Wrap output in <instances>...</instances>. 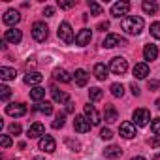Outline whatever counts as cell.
Returning <instances> with one entry per match:
<instances>
[{
  "instance_id": "6da1fadb",
  "label": "cell",
  "mask_w": 160,
  "mask_h": 160,
  "mask_svg": "<svg viewBox=\"0 0 160 160\" xmlns=\"http://www.w3.org/2000/svg\"><path fill=\"white\" fill-rule=\"evenodd\" d=\"M143 27H145V23L139 15H128L122 19V30L130 36H138L143 30Z\"/></svg>"
},
{
  "instance_id": "7a4b0ae2",
  "label": "cell",
  "mask_w": 160,
  "mask_h": 160,
  "mask_svg": "<svg viewBox=\"0 0 160 160\" xmlns=\"http://www.w3.org/2000/svg\"><path fill=\"white\" fill-rule=\"evenodd\" d=\"M58 38L64 42V43H73L75 42V36H73V28L68 21L60 23L58 25Z\"/></svg>"
},
{
  "instance_id": "3957f363",
  "label": "cell",
  "mask_w": 160,
  "mask_h": 160,
  "mask_svg": "<svg viewBox=\"0 0 160 160\" xmlns=\"http://www.w3.org/2000/svg\"><path fill=\"white\" fill-rule=\"evenodd\" d=\"M47 36H49V28H47V25L42 23V21H36V23L32 25V38H34L36 42H45Z\"/></svg>"
},
{
  "instance_id": "277c9868",
  "label": "cell",
  "mask_w": 160,
  "mask_h": 160,
  "mask_svg": "<svg viewBox=\"0 0 160 160\" xmlns=\"http://www.w3.org/2000/svg\"><path fill=\"white\" fill-rule=\"evenodd\" d=\"M109 70H111L113 73H117V75L126 73V70H128V62H126V58H124V57H115V58H111V62H109Z\"/></svg>"
},
{
  "instance_id": "5b68a950",
  "label": "cell",
  "mask_w": 160,
  "mask_h": 160,
  "mask_svg": "<svg viewBox=\"0 0 160 160\" xmlns=\"http://www.w3.org/2000/svg\"><path fill=\"white\" fill-rule=\"evenodd\" d=\"M132 119H134V124H138V126H147L149 121H151V113H149V109H145V108H138V109L134 111Z\"/></svg>"
},
{
  "instance_id": "8992f818",
  "label": "cell",
  "mask_w": 160,
  "mask_h": 160,
  "mask_svg": "<svg viewBox=\"0 0 160 160\" xmlns=\"http://www.w3.org/2000/svg\"><path fill=\"white\" fill-rule=\"evenodd\" d=\"M73 128H75V132H79V134H87V132L91 130V122H89L87 117H83V115H75V119H73Z\"/></svg>"
},
{
  "instance_id": "52a82bcc",
  "label": "cell",
  "mask_w": 160,
  "mask_h": 160,
  "mask_svg": "<svg viewBox=\"0 0 160 160\" xmlns=\"http://www.w3.org/2000/svg\"><path fill=\"white\" fill-rule=\"evenodd\" d=\"M102 45H104L106 49H111V47H117V45H126V42H124L121 36H117V34H108V36L104 38Z\"/></svg>"
},
{
  "instance_id": "ba28073f",
  "label": "cell",
  "mask_w": 160,
  "mask_h": 160,
  "mask_svg": "<svg viewBox=\"0 0 160 160\" xmlns=\"http://www.w3.org/2000/svg\"><path fill=\"white\" fill-rule=\"evenodd\" d=\"M128 10H130V4L128 2H115L113 6H111V15L113 17H124L126 13H128Z\"/></svg>"
},
{
  "instance_id": "9c48e42d",
  "label": "cell",
  "mask_w": 160,
  "mask_h": 160,
  "mask_svg": "<svg viewBox=\"0 0 160 160\" xmlns=\"http://www.w3.org/2000/svg\"><path fill=\"white\" fill-rule=\"evenodd\" d=\"M2 21H4V25H8V27H15V25L21 21V13H19L17 10H8V12L4 13Z\"/></svg>"
},
{
  "instance_id": "30bf717a",
  "label": "cell",
  "mask_w": 160,
  "mask_h": 160,
  "mask_svg": "<svg viewBox=\"0 0 160 160\" xmlns=\"http://www.w3.org/2000/svg\"><path fill=\"white\" fill-rule=\"evenodd\" d=\"M38 147H40V151H45V152H55V149H57V141H55L51 136H43V138L40 139Z\"/></svg>"
},
{
  "instance_id": "8fae6325",
  "label": "cell",
  "mask_w": 160,
  "mask_h": 160,
  "mask_svg": "<svg viewBox=\"0 0 160 160\" xmlns=\"http://www.w3.org/2000/svg\"><path fill=\"white\" fill-rule=\"evenodd\" d=\"M23 40V32L19 30V28H10V30H6V34H4V42H8V43H19Z\"/></svg>"
},
{
  "instance_id": "7c38bea8",
  "label": "cell",
  "mask_w": 160,
  "mask_h": 160,
  "mask_svg": "<svg viewBox=\"0 0 160 160\" xmlns=\"http://www.w3.org/2000/svg\"><path fill=\"white\" fill-rule=\"evenodd\" d=\"M119 134L122 136V138H126V139H132L134 136H136V124L134 122H122L121 126H119Z\"/></svg>"
},
{
  "instance_id": "4fadbf2b",
  "label": "cell",
  "mask_w": 160,
  "mask_h": 160,
  "mask_svg": "<svg viewBox=\"0 0 160 160\" xmlns=\"http://www.w3.org/2000/svg\"><path fill=\"white\" fill-rule=\"evenodd\" d=\"M91 40H92V34H91L89 28H83L75 34V45H89Z\"/></svg>"
},
{
  "instance_id": "5bb4252c",
  "label": "cell",
  "mask_w": 160,
  "mask_h": 160,
  "mask_svg": "<svg viewBox=\"0 0 160 160\" xmlns=\"http://www.w3.org/2000/svg\"><path fill=\"white\" fill-rule=\"evenodd\" d=\"M6 113L12 117H23L27 113V106L25 104H10V106H6Z\"/></svg>"
},
{
  "instance_id": "9a60e30c",
  "label": "cell",
  "mask_w": 160,
  "mask_h": 160,
  "mask_svg": "<svg viewBox=\"0 0 160 160\" xmlns=\"http://www.w3.org/2000/svg\"><path fill=\"white\" fill-rule=\"evenodd\" d=\"M85 117H87V121L91 122V124H100V113L94 109V106H91V104H87L85 106Z\"/></svg>"
},
{
  "instance_id": "2e32d148",
  "label": "cell",
  "mask_w": 160,
  "mask_h": 160,
  "mask_svg": "<svg viewBox=\"0 0 160 160\" xmlns=\"http://www.w3.org/2000/svg\"><path fill=\"white\" fill-rule=\"evenodd\" d=\"M28 138L32 139V138H43L45 136V126L42 124V122H34L30 128H28Z\"/></svg>"
},
{
  "instance_id": "e0dca14e",
  "label": "cell",
  "mask_w": 160,
  "mask_h": 160,
  "mask_svg": "<svg viewBox=\"0 0 160 160\" xmlns=\"http://www.w3.org/2000/svg\"><path fill=\"white\" fill-rule=\"evenodd\" d=\"M73 79H75V85H77V87H85V85L89 83V73H87L83 68H79V70H75Z\"/></svg>"
},
{
  "instance_id": "ac0fdd59",
  "label": "cell",
  "mask_w": 160,
  "mask_h": 160,
  "mask_svg": "<svg viewBox=\"0 0 160 160\" xmlns=\"http://www.w3.org/2000/svg\"><path fill=\"white\" fill-rule=\"evenodd\" d=\"M132 73H134L138 79H145V77L149 75V66H147V62H138V64L134 66Z\"/></svg>"
},
{
  "instance_id": "d6986e66",
  "label": "cell",
  "mask_w": 160,
  "mask_h": 160,
  "mask_svg": "<svg viewBox=\"0 0 160 160\" xmlns=\"http://www.w3.org/2000/svg\"><path fill=\"white\" fill-rule=\"evenodd\" d=\"M121 154H122V149L117 147V145H109V147L104 149V156L109 158V160H117V158H121Z\"/></svg>"
},
{
  "instance_id": "ffe728a7",
  "label": "cell",
  "mask_w": 160,
  "mask_h": 160,
  "mask_svg": "<svg viewBox=\"0 0 160 160\" xmlns=\"http://www.w3.org/2000/svg\"><path fill=\"white\" fill-rule=\"evenodd\" d=\"M42 81H43V75H42L40 72H30V73L25 75V83H27V85H34V87H38Z\"/></svg>"
},
{
  "instance_id": "44dd1931",
  "label": "cell",
  "mask_w": 160,
  "mask_h": 160,
  "mask_svg": "<svg viewBox=\"0 0 160 160\" xmlns=\"http://www.w3.org/2000/svg\"><path fill=\"white\" fill-rule=\"evenodd\" d=\"M53 77L57 79V81H60V83H70L72 81V75L66 70H62V68H55L53 70Z\"/></svg>"
},
{
  "instance_id": "7402d4cb",
  "label": "cell",
  "mask_w": 160,
  "mask_h": 160,
  "mask_svg": "<svg viewBox=\"0 0 160 160\" xmlns=\"http://www.w3.org/2000/svg\"><path fill=\"white\" fill-rule=\"evenodd\" d=\"M156 57H158V49H156V45L149 43V45L143 47V58H145V60H156Z\"/></svg>"
},
{
  "instance_id": "603a6c76",
  "label": "cell",
  "mask_w": 160,
  "mask_h": 160,
  "mask_svg": "<svg viewBox=\"0 0 160 160\" xmlns=\"http://www.w3.org/2000/svg\"><path fill=\"white\" fill-rule=\"evenodd\" d=\"M51 96H53V100H55L57 104H64V102H68V94H66L64 91L57 89V87H51Z\"/></svg>"
},
{
  "instance_id": "cb8c5ba5",
  "label": "cell",
  "mask_w": 160,
  "mask_h": 160,
  "mask_svg": "<svg viewBox=\"0 0 160 160\" xmlns=\"http://www.w3.org/2000/svg\"><path fill=\"white\" fill-rule=\"evenodd\" d=\"M108 72H109V68L106 64H102V62L94 64V75H96V79H100V81H104L108 77Z\"/></svg>"
},
{
  "instance_id": "d4e9b609",
  "label": "cell",
  "mask_w": 160,
  "mask_h": 160,
  "mask_svg": "<svg viewBox=\"0 0 160 160\" xmlns=\"http://www.w3.org/2000/svg\"><path fill=\"white\" fill-rule=\"evenodd\" d=\"M104 119H106V122H115V121L119 119L117 109H115L113 106H106V109H104Z\"/></svg>"
},
{
  "instance_id": "484cf974",
  "label": "cell",
  "mask_w": 160,
  "mask_h": 160,
  "mask_svg": "<svg viewBox=\"0 0 160 160\" xmlns=\"http://www.w3.org/2000/svg\"><path fill=\"white\" fill-rule=\"evenodd\" d=\"M17 72L13 68H8V66H2L0 68V77H2V81H12V79H15Z\"/></svg>"
},
{
  "instance_id": "4316f807",
  "label": "cell",
  "mask_w": 160,
  "mask_h": 160,
  "mask_svg": "<svg viewBox=\"0 0 160 160\" xmlns=\"http://www.w3.org/2000/svg\"><path fill=\"white\" fill-rule=\"evenodd\" d=\"M141 8H143V12L149 13V15H154V13L158 12V4H156V2H149V0H145V2L141 4Z\"/></svg>"
},
{
  "instance_id": "83f0119b",
  "label": "cell",
  "mask_w": 160,
  "mask_h": 160,
  "mask_svg": "<svg viewBox=\"0 0 160 160\" xmlns=\"http://www.w3.org/2000/svg\"><path fill=\"white\" fill-rule=\"evenodd\" d=\"M43 96H45V89H42V87H32L30 89V98L34 102H40Z\"/></svg>"
},
{
  "instance_id": "f1b7e54d",
  "label": "cell",
  "mask_w": 160,
  "mask_h": 160,
  "mask_svg": "<svg viewBox=\"0 0 160 160\" xmlns=\"http://www.w3.org/2000/svg\"><path fill=\"white\" fill-rule=\"evenodd\" d=\"M89 98H91V102H100V100L104 98V92H102V89H98V87H92V89L89 91Z\"/></svg>"
},
{
  "instance_id": "f546056e",
  "label": "cell",
  "mask_w": 160,
  "mask_h": 160,
  "mask_svg": "<svg viewBox=\"0 0 160 160\" xmlns=\"http://www.w3.org/2000/svg\"><path fill=\"white\" fill-rule=\"evenodd\" d=\"M34 109H36V111H42L43 115H51V113H53V106H51L49 102H45V104H38Z\"/></svg>"
},
{
  "instance_id": "4dcf8cb0",
  "label": "cell",
  "mask_w": 160,
  "mask_h": 160,
  "mask_svg": "<svg viewBox=\"0 0 160 160\" xmlns=\"http://www.w3.org/2000/svg\"><path fill=\"white\" fill-rule=\"evenodd\" d=\"M109 91H111V94H113V96H117V98H121V96L124 94V87H122L121 83H113Z\"/></svg>"
},
{
  "instance_id": "1f68e13d",
  "label": "cell",
  "mask_w": 160,
  "mask_h": 160,
  "mask_svg": "<svg viewBox=\"0 0 160 160\" xmlns=\"http://www.w3.org/2000/svg\"><path fill=\"white\" fill-rule=\"evenodd\" d=\"M89 8H91V13L92 15H102V6L94 0H89Z\"/></svg>"
},
{
  "instance_id": "d6a6232c",
  "label": "cell",
  "mask_w": 160,
  "mask_h": 160,
  "mask_svg": "<svg viewBox=\"0 0 160 160\" xmlns=\"http://www.w3.org/2000/svg\"><path fill=\"white\" fill-rule=\"evenodd\" d=\"M64 119H66V117H64V113H58V115L55 117V121H53V124H51V126H53L55 130L62 128V126H64Z\"/></svg>"
},
{
  "instance_id": "836d02e7",
  "label": "cell",
  "mask_w": 160,
  "mask_h": 160,
  "mask_svg": "<svg viewBox=\"0 0 160 160\" xmlns=\"http://www.w3.org/2000/svg\"><path fill=\"white\" fill-rule=\"evenodd\" d=\"M10 96H12V89H10V87H6V85H2V87H0V98H2L4 102H8V100H10Z\"/></svg>"
},
{
  "instance_id": "e575fe53",
  "label": "cell",
  "mask_w": 160,
  "mask_h": 160,
  "mask_svg": "<svg viewBox=\"0 0 160 160\" xmlns=\"http://www.w3.org/2000/svg\"><path fill=\"white\" fill-rule=\"evenodd\" d=\"M151 36L156 38V40H160V21H156V23L151 25Z\"/></svg>"
},
{
  "instance_id": "d590c367",
  "label": "cell",
  "mask_w": 160,
  "mask_h": 160,
  "mask_svg": "<svg viewBox=\"0 0 160 160\" xmlns=\"http://www.w3.org/2000/svg\"><path fill=\"white\" fill-rule=\"evenodd\" d=\"M151 130H152V134L160 136V117H158V119H154V121L151 122Z\"/></svg>"
},
{
  "instance_id": "8d00e7d4",
  "label": "cell",
  "mask_w": 160,
  "mask_h": 160,
  "mask_svg": "<svg viewBox=\"0 0 160 160\" xmlns=\"http://www.w3.org/2000/svg\"><path fill=\"white\" fill-rule=\"evenodd\" d=\"M10 134H12V136H19V134H21V124H17V122L10 124Z\"/></svg>"
},
{
  "instance_id": "74e56055",
  "label": "cell",
  "mask_w": 160,
  "mask_h": 160,
  "mask_svg": "<svg viewBox=\"0 0 160 160\" xmlns=\"http://www.w3.org/2000/svg\"><path fill=\"white\" fill-rule=\"evenodd\" d=\"M100 138H102V139H111V138H113V132H111L109 128H102V130H100Z\"/></svg>"
},
{
  "instance_id": "f35d334b",
  "label": "cell",
  "mask_w": 160,
  "mask_h": 160,
  "mask_svg": "<svg viewBox=\"0 0 160 160\" xmlns=\"http://www.w3.org/2000/svg\"><path fill=\"white\" fill-rule=\"evenodd\" d=\"M0 143H2L4 149H8V147L12 145V138H10V136H0Z\"/></svg>"
},
{
  "instance_id": "ab89813d",
  "label": "cell",
  "mask_w": 160,
  "mask_h": 160,
  "mask_svg": "<svg viewBox=\"0 0 160 160\" xmlns=\"http://www.w3.org/2000/svg\"><path fill=\"white\" fill-rule=\"evenodd\" d=\"M73 6H75V2H64V0H58V8L60 10H70Z\"/></svg>"
},
{
  "instance_id": "60d3db41",
  "label": "cell",
  "mask_w": 160,
  "mask_h": 160,
  "mask_svg": "<svg viewBox=\"0 0 160 160\" xmlns=\"http://www.w3.org/2000/svg\"><path fill=\"white\" fill-rule=\"evenodd\" d=\"M43 15H45V17H53V15H55V8L45 6V8H43Z\"/></svg>"
},
{
  "instance_id": "b9f144b4",
  "label": "cell",
  "mask_w": 160,
  "mask_h": 160,
  "mask_svg": "<svg viewBox=\"0 0 160 160\" xmlns=\"http://www.w3.org/2000/svg\"><path fill=\"white\" fill-rule=\"evenodd\" d=\"M66 143H68V145H70V147H72L73 151H79V149H81V145H79L77 141H72V139H66Z\"/></svg>"
},
{
  "instance_id": "7bdbcfd3",
  "label": "cell",
  "mask_w": 160,
  "mask_h": 160,
  "mask_svg": "<svg viewBox=\"0 0 160 160\" xmlns=\"http://www.w3.org/2000/svg\"><path fill=\"white\" fill-rule=\"evenodd\" d=\"M149 145H151V147H160V136H156V138L149 139Z\"/></svg>"
},
{
  "instance_id": "ee69618b",
  "label": "cell",
  "mask_w": 160,
  "mask_h": 160,
  "mask_svg": "<svg viewBox=\"0 0 160 160\" xmlns=\"http://www.w3.org/2000/svg\"><path fill=\"white\" fill-rule=\"evenodd\" d=\"M130 89H132V94H134V96H139V94H141V91H139V87H138L136 83H132Z\"/></svg>"
},
{
  "instance_id": "f6af8a7d",
  "label": "cell",
  "mask_w": 160,
  "mask_h": 160,
  "mask_svg": "<svg viewBox=\"0 0 160 160\" xmlns=\"http://www.w3.org/2000/svg\"><path fill=\"white\" fill-rule=\"evenodd\" d=\"M108 28H109V23H108V21H102V23L98 25V30H102V32H106Z\"/></svg>"
},
{
  "instance_id": "bcb514c9",
  "label": "cell",
  "mask_w": 160,
  "mask_h": 160,
  "mask_svg": "<svg viewBox=\"0 0 160 160\" xmlns=\"http://www.w3.org/2000/svg\"><path fill=\"white\" fill-rule=\"evenodd\" d=\"M147 87H149L151 91H156V89H158V81H149V83H147Z\"/></svg>"
},
{
  "instance_id": "7dc6e473",
  "label": "cell",
  "mask_w": 160,
  "mask_h": 160,
  "mask_svg": "<svg viewBox=\"0 0 160 160\" xmlns=\"http://www.w3.org/2000/svg\"><path fill=\"white\" fill-rule=\"evenodd\" d=\"M66 113H73V102H66Z\"/></svg>"
},
{
  "instance_id": "c3c4849f",
  "label": "cell",
  "mask_w": 160,
  "mask_h": 160,
  "mask_svg": "<svg viewBox=\"0 0 160 160\" xmlns=\"http://www.w3.org/2000/svg\"><path fill=\"white\" fill-rule=\"evenodd\" d=\"M132 160H145V158H143V156H134Z\"/></svg>"
},
{
  "instance_id": "681fc988",
  "label": "cell",
  "mask_w": 160,
  "mask_h": 160,
  "mask_svg": "<svg viewBox=\"0 0 160 160\" xmlns=\"http://www.w3.org/2000/svg\"><path fill=\"white\" fill-rule=\"evenodd\" d=\"M156 108H158V109H160V98H158V100H156Z\"/></svg>"
},
{
  "instance_id": "f907efd6",
  "label": "cell",
  "mask_w": 160,
  "mask_h": 160,
  "mask_svg": "<svg viewBox=\"0 0 160 160\" xmlns=\"http://www.w3.org/2000/svg\"><path fill=\"white\" fill-rule=\"evenodd\" d=\"M152 160H160V154H154V158Z\"/></svg>"
},
{
  "instance_id": "816d5d0a",
  "label": "cell",
  "mask_w": 160,
  "mask_h": 160,
  "mask_svg": "<svg viewBox=\"0 0 160 160\" xmlns=\"http://www.w3.org/2000/svg\"><path fill=\"white\" fill-rule=\"evenodd\" d=\"M34 160H45V158H42V156H36V158H34Z\"/></svg>"
}]
</instances>
